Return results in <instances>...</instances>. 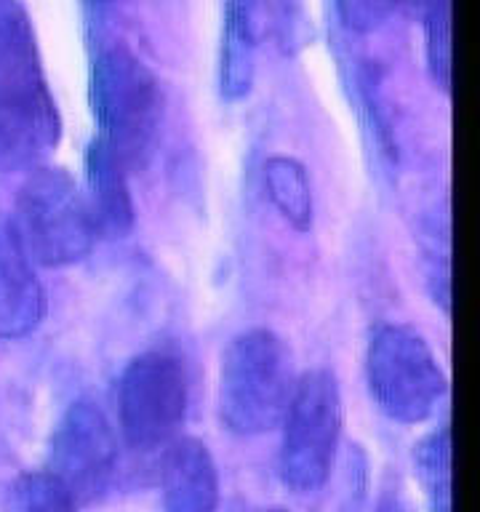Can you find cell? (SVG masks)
I'll return each instance as SVG.
<instances>
[{"instance_id":"cell-1","label":"cell","mask_w":480,"mask_h":512,"mask_svg":"<svg viewBox=\"0 0 480 512\" xmlns=\"http://www.w3.org/2000/svg\"><path fill=\"white\" fill-rule=\"evenodd\" d=\"M62 139L38 38L19 0H0V174L43 166Z\"/></svg>"},{"instance_id":"cell-2","label":"cell","mask_w":480,"mask_h":512,"mask_svg":"<svg viewBox=\"0 0 480 512\" xmlns=\"http://www.w3.org/2000/svg\"><path fill=\"white\" fill-rule=\"evenodd\" d=\"M294 387L288 344L270 328H248L224 350L219 416L235 435H262L283 422Z\"/></svg>"},{"instance_id":"cell-3","label":"cell","mask_w":480,"mask_h":512,"mask_svg":"<svg viewBox=\"0 0 480 512\" xmlns=\"http://www.w3.org/2000/svg\"><path fill=\"white\" fill-rule=\"evenodd\" d=\"M91 107L99 142L126 168L150 155L163 115L158 78L126 46H104L91 64Z\"/></svg>"},{"instance_id":"cell-4","label":"cell","mask_w":480,"mask_h":512,"mask_svg":"<svg viewBox=\"0 0 480 512\" xmlns=\"http://www.w3.org/2000/svg\"><path fill=\"white\" fill-rule=\"evenodd\" d=\"M8 222L27 256L43 267L78 264L96 240L86 195L64 168H32Z\"/></svg>"},{"instance_id":"cell-5","label":"cell","mask_w":480,"mask_h":512,"mask_svg":"<svg viewBox=\"0 0 480 512\" xmlns=\"http://www.w3.org/2000/svg\"><path fill=\"white\" fill-rule=\"evenodd\" d=\"M342 438V392L336 376L315 368L296 379L283 414L278 472L294 494H315L334 470Z\"/></svg>"},{"instance_id":"cell-6","label":"cell","mask_w":480,"mask_h":512,"mask_svg":"<svg viewBox=\"0 0 480 512\" xmlns=\"http://www.w3.org/2000/svg\"><path fill=\"white\" fill-rule=\"evenodd\" d=\"M366 376L376 406L400 424L430 419L446 395V374L432 347L414 328L398 323L382 326L371 336Z\"/></svg>"},{"instance_id":"cell-7","label":"cell","mask_w":480,"mask_h":512,"mask_svg":"<svg viewBox=\"0 0 480 512\" xmlns=\"http://www.w3.org/2000/svg\"><path fill=\"white\" fill-rule=\"evenodd\" d=\"M190 406L182 363L166 352H144L123 368L118 384L120 430L139 451L166 448L179 438Z\"/></svg>"},{"instance_id":"cell-8","label":"cell","mask_w":480,"mask_h":512,"mask_svg":"<svg viewBox=\"0 0 480 512\" xmlns=\"http://www.w3.org/2000/svg\"><path fill=\"white\" fill-rule=\"evenodd\" d=\"M46 472L78 504L102 499L118 472V440L102 408L75 400L51 435Z\"/></svg>"},{"instance_id":"cell-9","label":"cell","mask_w":480,"mask_h":512,"mask_svg":"<svg viewBox=\"0 0 480 512\" xmlns=\"http://www.w3.org/2000/svg\"><path fill=\"white\" fill-rule=\"evenodd\" d=\"M46 291L35 262L16 238L6 216H0V339H24L46 318Z\"/></svg>"},{"instance_id":"cell-10","label":"cell","mask_w":480,"mask_h":512,"mask_svg":"<svg viewBox=\"0 0 480 512\" xmlns=\"http://www.w3.org/2000/svg\"><path fill=\"white\" fill-rule=\"evenodd\" d=\"M160 496L166 512L219 510V470L206 443L198 438H176L168 443L160 470Z\"/></svg>"},{"instance_id":"cell-11","label":"cell","mask_w":480,"mask_h":512,"mask_svg":"<svg viewBox=\"0 0 480 512\" xmlns=\"http://www.w3.org/2000/svg\"><path fill=\"white\" fill-rule=\"evenodd\" d=\"M128 168L99 139L86 152V203L94 219L96 235L123 238L134 227V198L126 179Z\"/></svg>"},{"instance_id":"cell-12","label":"cell","mask_w":480,"mask_h":512,"mask_svg":"<svg viewBox=\"0 0 480 512\" xmlns=\"http://www.w3.org/2000/svg\"><path fill=\"white\" fill-rule=\"evenodd\" d=\"M256 16L224 6L222 46H219V91L227 102H240L254 86L256 75Z\"/></svg>"},{"instance_id":"cell-13","label":"cell","mask_w":480,"mask_h":512,"mask_svg":"<svg viewBox=\"0 0 480 512\" xmlns=\"http://www.w3.org/2000/svg\"><path fill=\"white\" fill-rule=\"evenodd\" d=\"M264 190L275 206L296 232H307L312 227L315 203H312V187L307 168L296 158L288 155H272L264 163Z\"/></svg>"},{"instance_id":"cell-14","label":"cell","mask_w":480,"mask_h":512,"mask_svg":"<svg viewBox=\"0 0 480 512\" xmlns=\"http://www.w3.org/2000/svg\"><path fill=\"white\" fill-rule=\"evenodd\" d=\"M414 459L430 512H451V430L430 432L416 446Z\"/></svg>"},{"instance_id":"cell-15","label":"cell","mask_w":480,"mask_h":512,"mask_svg":"<svg viewBox=\"0 0 480 512\" xmlns=\"http://www.w3.org/2000/svg\"><path fill=\"white\" fill-rule=\"evenodd\" d=\"M424 54L435 86L451 88V0H424Z\"/></svg>"},{"instance_id":"cell-16","label":"cell","mask_w":480,"mask_h":512,"mask_svg":"<svg viewBox=\"0 0 480 512\" xmlns=\"http://www.w3.org/2000/svg\"><path fill=\"white\" fill-rule=\"evenodd\" d=\"M14 512H75L70 494L46 470L24 475L14 488Z\"/></svg>"},{"instance_id":"cell-17","label":"cell","mask_w":480,"mask_h":512,"mask_svg":"<svg viewBox=\"0 0 480 512\" xmlns=\"http://www.w3.org/2000/svg\"><path fill=\"white\" fill-rule=\"evenodd\" d=\"M427 280H430L435 302L448 312V286H451V248H448V224L446 216L435 219L427 232Z\"/></svg>"},{"instance_id":"cell-18","label":"cell","mask_w":480,"mask_h":512,"mask_svg":"<svg viewBox=\"0 0 480 512\" xmlns=\"http://www.w3.org/2000/svg\"><path fill=\"white\" fill-rule=\"evenodd\" d=\"M342 22L355 32L379 30L403 0H336Z\"/></svg>"},{"instance_id":"cell-19","label":"cell","mask_w":480,"mask_h":512,"mask_svg":"<svg viewBox=\"0 0 480 512\" xmlns=\"http://www.w3.org/2000/svg\"><path fill=\"white\" fill-rule=\"evenodd\" d=\"M376 512H414V510H411V504H408L406 499H403V496L387 494L382 499V502H379Z\"/></svg>"},{"instance_id":"cell-20","label":"cell","mask_w":480,"mask_h":512,"mask_svg":"<svg viewBox=\"0 0 480 512\" xmlns=\"http://www.w3.org/2000/svg\"><path fill=\"white\" fill-rule=\"evenodd\" d=\"M264 512H286V510H264Z\"/></svg>"}]
</instances>
